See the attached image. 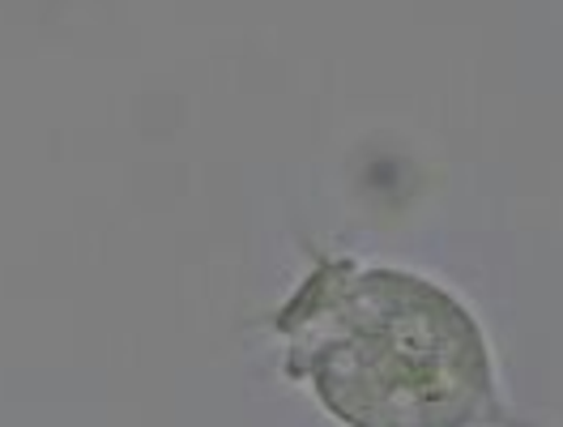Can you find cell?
I'll list each match as a JSON object with an SVG mask.
<instances>
[{
  "mask_svg": "<svg viewBox=\"0 0 563 427\" xmlns=\"http://www.w3.org/2000/svg\"><path fill=\"white\" fill-rule=\"evenodd\" d=\"M290 376L351 427H470L492 406L474 317L401 270H317L278 317Z\"/></svg>",
  "mask_w": 563,
  "mask_h": 427,
  "instance_id": "cell-1",
  "label": "cell"
}]
</instances>
